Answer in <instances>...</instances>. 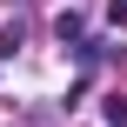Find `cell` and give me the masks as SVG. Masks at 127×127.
<instances>
[{
    "label": "cell",
    "mask_w": 127,
    "mask_h": 127,
    "mask_svg": "<svg viewBox=\"0 0 127 127\" xmlns=\"http://www.w3.org/2000/svg\"><path fill=\"white\" fill-rule=\"evenodd\" d=\"M80 27H87V20H80V13H74V7H67V13H60V20H54V33H60V40H80Z\"/></svg>",
    "instance_id": "6da1fadb"
},
{
    "label": "cell",
    "mask_w": 127,
    "mask_h": 127,
    "mask_svg": "<svg viewBox=\"0 0 127 127\" xmlns=\"http://www.w3.org/2000/svg\"><path fill=\"white\" fill-rule=\"evenodd\" d=\"M100 114H107V127H127V94H107V107H100Z\"/></svg>",
    "instance_id": "7a4b0ae2"
}]
</instances>
